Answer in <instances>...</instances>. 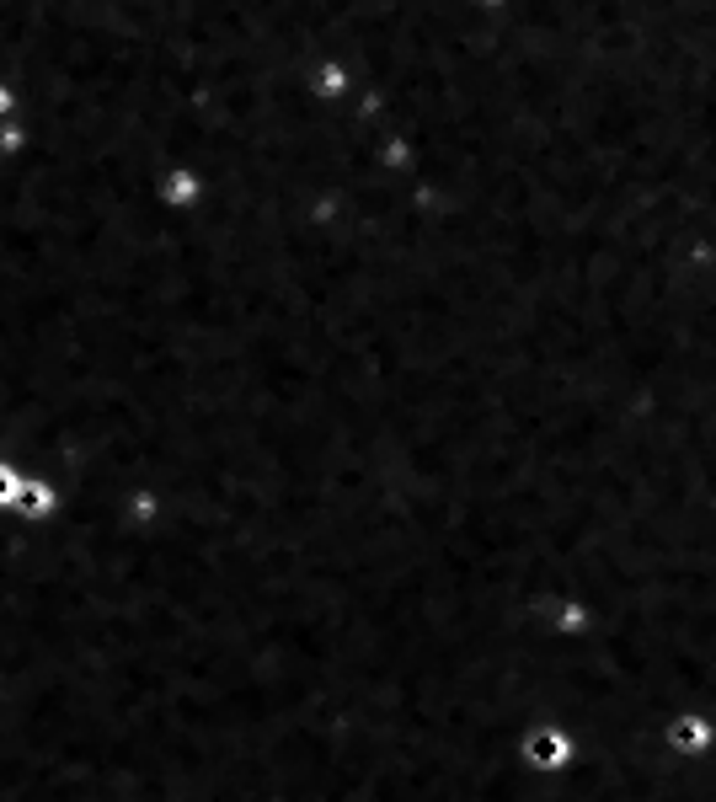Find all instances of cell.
<instances>
[{
    "label": "cell",
    "mask_w": 716,
    "mask_h": 802,
    "mask_svg": "<svg viewBox=\"0 0 716 802\" xmlns=\"http://www.w3.org/2000/svg\"><path fill=\"white\" fill-rule=\"evenodd\" d=\"M668 744H674L679 754H700L711 744V722H700V717H679L674 728H668Z\"/></svg>",
    "instance_id": "1"
},
{
    "label": "cell",
    "mask_w": 716,
    "mask_h": 802,
    "mask_svg": "<svg viewBox=\"0 0 716 802\" xmlns=\"http://www.w3.org/2000/svg\"><path fill=\"white\" fill-rule=\"evenodd\" d=\"M524 754H529V765H562L567 760V738L562 733H529L524 738Z\"/></svg>",
    "instance_id": "2"
},
{
    "label": "cell",
    "mask_w": 716,
    "mask_h": 802,
    "mask_svg": "<svg viewBox=\"0 0 716 802\" xmlns=\"http://www.w3.org/2000/svg\"><path fill=\"white\" fill-rule=\"evenodd\" d=\"M0 498H6V476H0Z\"/></svg>",
    "instance_id": "3"
}]
</instances>
